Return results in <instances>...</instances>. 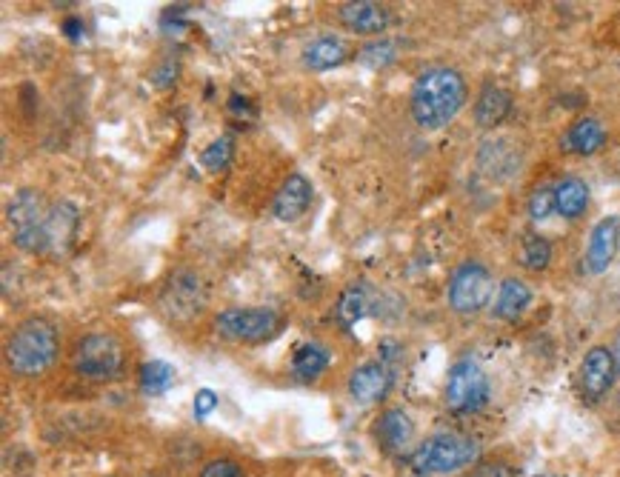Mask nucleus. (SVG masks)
<instances>
[{
    "label": "nucleus",
    "instance_id": "f257e3e1",
    "mask_svg": "<svg viewBox=\"0 0 620 477\" xmlns=\"http://www.w3.org/2000/svg\"><path fill=\"white\" fill-rule=\"evenodd\" d=\"M466 98H469V89L458 69L432 66L412 86V118L420 129L438 132L458 118Z\"/></svg>",
    "mask_w": 620,
    "mask_h": 477
},
{
    "label": "nucleus",
    "instance_id": "f03ea898",
    "mask_svg": "<svg viewBox=\"0 0 620 477\" xmlns=\"http://www.w3.org/2000/svg\"><path fill=\"white\" fill-rule=\"evenodd\" d=\"M58 355L60 335L46 318L23 320L6 343L9 369L20 378H38L43 372H49Z\"/></svg>",
    "mask_w": 620,
    "mask_h": 477
},
{
    "label": "nucleus",
    "instance_id": "7ed1b4c3",
    "mask_svg": "<svg viewBox=\"0 0 620 477\" xmlns=\"http://www.w3.org/2000/svg\"><path fill=\"white\" fill-rule=\"evenodd\" d=\"M46 200L38 189H20L6 206V218L15 229V246L29 255H49V238H46V218H49Z\"/></svg>",
    "mask_w": 620,
    "mask_h": 477
},
{
    "label": "nucleus",
    "instance_id": "20e7f679",
    "mask_svg": "<svg viewBox=\"0 0 620 477\" xmlns=\"http://www.w3.org/2000/svg\"><path fill=\"white\" fill-rule=\"evenodd\" d=\"M475 458H478L475 440L466 438V435H455V432H443V435H435L426 443H420L412 463L420 472H429V475H452V472L466 469Z\"/></svg>",
    "mask_w": 620,
    "mask_h": 477
},
{
    "label": "nucleus",
    "instance_id": "39448f33",
    "mask_svg": "<svg viewBox=\"0 0 620 477\" xmlns=\"http://www.w3.org/2000/svg\"><path fill=\"white\" fill-rule=\"evenodd\" d=\"M446 406L458 415H472L489 400V378L480 369L478 360L463 358L449 369L446 378Z\"/></svg>",
    "mask_w": 620,
    "mask_h": 477
},
{
    "label": "nucleus",
    "instance_id": "423d86ee",
    "mask_svg": "<svg viewBox=\"0 0 620 477\" xmlns=\"http://www.w3.org/2000/svg\"><path fill=\"white\" fill-rule=\"evenodd\" d=\"M280 315L275 309H223L215 318L220 338L235 343H266L280 332Z\"/></svg>",
    "mask_w": 620,
    "mask_h": 477
},
{
    "label": "nucleus",
    "instance_id": "0eeeda50",
    "mask_svg": "<svg viewBox=\"0 0 620 477\" xmlns=\"http://www.w3.org/2000/svg\"><path fill=\"white\" fill-rule=\"evenodd\" d=\"M492 295H495V280L483 263L466 260L452 272L449 306L460 315H475L480 309H486V303H492Z\"/></svg>",
    "mask_w": 620,
    "mask_h": 477
},
{
    "label": "nucleus",
    "instance_id": "6e6552de",
    "mask_svg": "<svg viewBox=\"0 0 620 477\" xmlns=\"http://www.w3.org/2000/svg\"><path fill=\"white\" fill-rule=\"evenodd\" d=\"M75 369L86 380H112L123 369V346L115 335H86L75 352Z\"/></svg>",
    "mask_w": 620,
    "mask_h": 477
},
{
    "label": "nucleus",
    "instance_id": "1a4fd4ad",
    "mask_svg": "<svg viewBox=\"0 0 620 477\" xmlns=\"http://www.w3.org/2000/svg\"><path fill=\"white\" fill-rule=\"evenodd\" d=\"M203 306H206V286L195 272L183 269L166 280V286L160 292V309L169 315V320L189 323L203 312Z\"/></svg>",
    "mask_w": 620,
    "mask_h": 477
},
{
    "label": "nucleus",
    "instance_id": "9d476101",
    "mask_svg": "<svg viewBox=\"0 0 620 477\" xmlns=\"http://www.w3.org/2000/svg\"><path fill=\"white\" fill-rule=\"evenodd\" d=\"M620 249V218L606 215L595 223L589 243H586V255H583V266L589 275H603L612 260L618 258Z\"/></svg>",
    "mask_w": 620,
    "mask_h": 477
},
{
    "label": "nucleus",
    "instance_id": "9b49d317",
    "mask_svg": "<svg viewBox=\"0 0 620 477\" xmlns=\"http://www.w3.org/2000/svg\"><path fill=\"white\" fill-rule=\"evenodd\" d=\"M618 375V363H615V352L606 346H592L586 352V358L580 363V386L583 395L589 400H600L615 383Z\"/></svg>",
    "mask_w": 620,
    "mask_h": 477
},
{
    "label": "nucleus",
    "instance_id": "f8f14e48",
    "mask_svg": "<svg viewBox=\"0 0 620 477\" xmlns=\"http://www.w3.org/2000/svg\"><path fill=\"white\" fill-rule=\"evenodd\" d=\"M78 226H80V212L75 203L69 200H60V203H52L49 209V218H46V238H49V255L55 258H63L72 243L78 238Z\"/></svg>",
    "mask_w": 620,
    "mask_h": 477
},
{
    "label": "nucleus",
    "instance_id": "ddd939ff",
    "mask_svg": "<svg viewBox=\"0 0 620 477\" xmlns=\"http://www.w3.org/2000/svg\"><path fill=\"white\" fill-rule=\"evenodd\" d=\"M389 389H392V372H389L386 363H380V360L363 363V366H358V369L352 372V378H349V395H352L355 403H363V406L380 403V400L389 395Z\"/></svg>",
    "mask_w": 620,
    "mask_h": 477
},
{
    "label": "nucleus",
    "instance_id": "4468645a",
    "mask_svg": "<svg viewBox=\"0 0 620 477\" xmlns=\"http://www.w3.org/2000/svg\"><path fill=\"white\" fill-rule=\"evenodd\" d=\"M312 183L303 175H289L280 183L278 195L272 200V215L283 223H295L306 215L309 203H312Z\"/></svg>",
    "mask_w": 620,
    "mask_h": 477
},
{
    "label": "nucleus",
    "instance_id": "2eb2a0df",
    "mask_svg": "<svg viewBox=\"0 0 620 477\" xmlns=\"http://www.w3.org/2000/svg\"><path fill=\"white\" fill-rule=\"evenodd\" d=\"M340 23L355 35H380L389 26V9L375 0H352L340 6Z\"/></svg>",
    "mask_w": 620,
    "mask_h": 477
},
{
    "label": "nucleus",
    "instance_id": "dca6fc26",
    "mask_svg": "<svg viewBox=\"0 0 620 477\" xmlns=\"http://www.w3.org/2000/svg\"><path fill=\"white\" fill-rule=\"evenodd\" d=\"M378 440L389 455H403L415 440V423L403 409H389L378 420Z\"/></svg>",
    "mask_w": 620,
    "mask_h": 477
},
{
    "label": "nucleus",
    "instance_id": "f3484780",
    "mask_svg": "<svg viewBox=\"0 0 620 477\" xmlns=\"http://www.w3.org/2000/svg\"><path fill=\"white\" fill-rule=\"evenodd\" d=\"M606 143V129L598 118H580L569 126V132L563 135V149L572 155H595Z\"/></svg>",
    "mask_w": 620,
    "mask_h": 477
},
{
    "label": "nucleus",
    "instance_id": "a211bd4d",
    "mask_svg": "<svg viewBox=\"0 0 620 477\" xmlns=\"http://www.w3.org/2000/svg\"><path fill=\"white\" fill-rule=\"evenodd\" d=\"M512 112V95L500 86H483L475 103V123L483 129H495Z\"/></svg>",
    "mask_w": 620,
    "mask_h": 477
},
{
    "label": "nucleus",
    "instance_id": "6ab92c4d",
    "mask_svg": "<svg viewBox=\"0 0 620 477\" xmlns=\"http://www.w3.org/2000/svg\"><path fill=\"white\" fill-rule=\"evenodd\" d=\"M369 312H372V292L366 283H352L340 292L338 303H335V318L343 329L358 326Z\"/></svg>",
    "mask_w": 620,
    "mask_h": 477
},
{
    "label": "nucleus",
    "instance_id": "aec40b11",
    "mask_svg": "<svg viewBox=\"0 0 620 477\" xmlns=\"http://www.w3.org/2000/svg\"><path fill=\"white\" fill-rule=\"evenodd\" d=\"M532 303V289L518 278H506L500 283L498 295H495V318L498 320H518Z\"/></svg>",
    "mask_w": 620,
    "mask_h": 477
},
{
    "label": "nucleus",
    "instance_id": "412c9836",
    "mask_svg": "<svg viewBox=\"0 0 620 477\" xmlns=\"http://www.w3.org/2000/svg\"><path fill=\"white\" fill-rule=\"evenodd\" d=\"M349 58V49L340 38H332V35H323V38L312 40L306 49H303V63L312 69V72H329L340 66L343 60Z\"/></svg>",
    "mask_w": 620,
    "mask_h": 477
},
{
    "label": "nucleus",
    "instance_id": "4be33fe9",
    "mask_svg": "<svg viewBox=\"0 0 620 477\" xmlns=\"http://www.w3.org/2000/svg\"><path fill=\"white\" fill-rule=\"evenodd\" d=\"M589 209V186L580 178H563L555 183V212L560 218L575 220Z\"/></svg>",
    "mask_w": 620,
    "mask_h": 477
},
{
    "label": "nucleus",
    "instance_id": "5701e85b",
    "mask_svg": "<svg viewBox=\"0 0 620 477\" xmlns=\"http://www.w3.org/2000/svg\"><path fill=\"white\" fill-rule=\"evenodd\" d=\"M329 352H326V346H320V343H303L298 346V352H295V358H292V372H295V378L303 380V383H312V380H318L326 369H329Z\"/></svg>",
    "mask_w": 620,
    "mask_h": 477
},
{
    "label": "nucleus",
    "instance_id": "b1692460",
    "mask_svg": "<svg viewBox=\"0 0 620 477\" xmlns=\"http://www.w3.org/2000/svg\"><path fill=\"white\" fill-rule=\"evenodd\" d=\"M175 386V366L166 360H149L140 366V392L158 398Z\"/></svg>",
    "mask_w": 620,
    "mask_h": 477
},
{
    "label": "nucleus",
    "instance_id": "393cba45",
    "mask_svg": "<svg viewBox=\"0 0 620 477\" xmlns=\"http://www.w3.org/2000/svg\"><path fill=\"white\" fill-rule=\"evenodd\" d=\"M518 260L520 266H526L529 272H543L552 263V243L540 235H526L520 243Z\"/></svg>",
    "mask_w": 620,
    "mask_h": 477
},
{
    "label": "nucleus",
    "instance_id": "a878e982",
    "mask_svg": "<svg viewBox=\"0 0 620 477\" xmlns=\"http://www.w3.org/2000/svg\"><path fill=\"white\" fill-rule=\"evenodd\" d=\"M232 158H235V140L229 138V135H223V138L212 140V143L203 149L200 163L206 166V172L218 175V172H223V169L232 163Z\"/></svg>",
    "mask_w": 620,
    "mask_h": 477
},
{
    "label": "nucleus",
    "instance_id": "bb28decb",
    "mask_svg": "<svg viewBox=\"0 0 620 477\" xmlns=\"http://www.w3.org/2000/svg\"><path fill=\"white\" fill-rule=\"evenodd\" d=\"M555 212V186H538L529 195V215L532 220H546Z\"/></svg>",
    "mask_w": 620,
    "mask_h": 477
},
{
    "label": "nucleus",
    "instance_id": "cd10ccee",
    "mask_svg": "<svg viewBox=\"0 0 620 477\" xmlns=\"http://www.w3.org/2000/svg\"><path fill=\"white\" fill-rule=\"evenodd\" d=\"M358 58L360 63H366V66H372V69H380V66H386V63L395 60V43H389V40L369 43L366 49H360Z\"/></svg>",
    "mask_w": 620,
    "mask_h": 477
},
{
    "label": "nucleus",
    "instance_id": "c85d7f7f",
    "mask_svg": "<svg viewBox=\"0 0 620 477\" xmlns=\"http://www.w3.org/2000/svg\"><path fill=\"white\" fill-rule=\"evenodd\" d=\"M200 477H246V475H243V469H240L238 463H232V460H212V463L203 466Z\"/></svg>",
    "mask_w": 620,
    "mask_h": 477
},
{
    "label": "nucleus",
    "instance_id": "c756f323",
    "mask_svg": "<svg viewBox=\"0 0 620 477\" xmlns=\"http://www.w3.org/2000/svg\"><path fill=\"white\" fill-rule=\"evenodd\" d=\"M192 409H195V418L198 420L209 418V415L218 409V395H215L212 389H198V395H195V403H192Z\"/></svg>",
    "mask_w": 620,
    "mask_h": 477
},
{
    "label": "nucleus",
    "instance_id": "7c9ffc66",
    "mask_svg": "<svg viewBox=\"0 0 620 477\" xmlns=\"http://www.w3.org/2000/svg\"><path fill=\"white\" fill-rule=\"evenodd\" d=\"M478 477H512L503 466H486V469H480Z\"/></svg>",
    "mask_w": 620,
    "mask_h": 477
},
{
    "label": "nucleus",
    "instance_id": "2f4dec72",
    "mask_svg": "<svg viewBox=\"0 0 620 477\" xmlns=\"http://www.w3.org/2000/svg\"><path fill=\"white\" fill-rule=\"evenodd\" d=\"M75 26H80V20H66V32H69L72 38L78 35V29H75Z\"/></svg>",
    "mask_w": 620,
    "mask_h": 477
},
{
    "label": "nucleus",
    "instance_id": "473e14b6",
    "mask_svg": "<svg viewBox=\"0 0 620 477\" xmlns=\"http://www.w3.org/2000/svg\"><path fill=\"white\" fill-rule=\"evenodd\" d=\"M615 363H618V369H620V335H618V340H615Z\"/></svg>",
    "mask_w": 620,
    "mask_h": 477
}]
</instances>
